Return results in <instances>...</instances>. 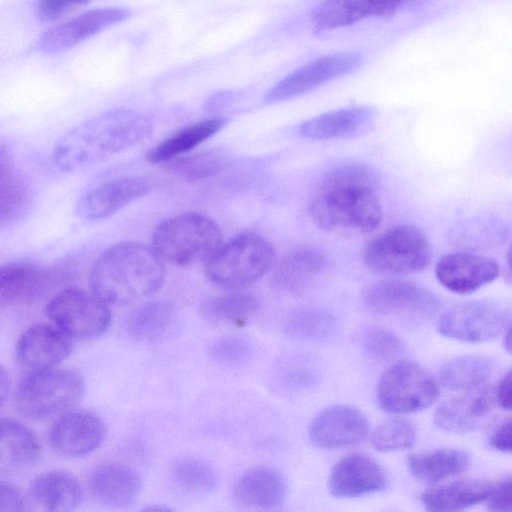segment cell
<instances>
[{"label": "cell", "instance_id": "cell-1", "mask_svg": "<svg viewBox=\"0 0 512 512\" xmlns=\"http://www.w3.org/2000/svg\"><path fill=\"white\" fill-rule=\"evenodd\" d=\"M313 222L339 236L375 231L383 217L381 182L376 171L360 162L337 165L315 185L308 203Z\"/></svg>", "mask_w": 512, "mask_h": 512}, {"label": "cell", "instance_id": "cell-2", "mask_svg": "<svg viewBox=\"0 0 512 512\" xmlns=\"http://www.w3.org/2000/svg\"><path fill=\"white\" fill-rule=\"evenodd\" d=\"M151 124L131 110H113L75 126L56 143L53 162L62 172H73L121 152L146 136Z\"/></svg>", "mask_w": 512, "mask_h": 512}, {"label": "cell", "instance_id": "cell-3", "mask_svg": "<svg viewBox=\"0 0 512 512\" xmlns=\"http://www.w3.org/2000/svg\"><path fill=\"white\" fill-rule=\"evenodd\" d=\"M163 260L142 243L122 242L103 251L90 273L91 291L105 303L125 304L156 292L163 284Z\"/></svg>", "mask_w": 512, "mask_h": 512}, {"label": "cell", "instance_id": "cell-4", "mask_svg": "<svg viewBox=\"0 0 512 512\" xmlns=\"http://www.w3.org/2000/svg\"><path fill=\"white\" fill-rule=\"evenodd\" d=\"M221 244L218 225L198 213L166 219L152 235V248L160 258L179 266L205 263Z\"/></svg>", "mask_w": 512, "mask_h": 512}, {"label": "cell", "instance_id": "cell-5", "mask_svg": "<svg viewBox=\"0 0 512 512\" xmlns=\"http://www.w3.org/2000/svg\"><path fill=\"white\" fill-rule=\"evenodd\" d=\"M84 393V381L74 370L57 367L27 371L15 391L17 410L45 419L73 407Z\"/></svg>", "mask_w": 512, "mask_h": 512}, {"label": "cell", "instance_id": "cell-6", "mask_svg": "<svg viewBox=\"0 0 512 512\" xmlns=\"http://www.w3.org/2000/svg\"><path fill=\"white\" fill-rule=\"evenodd\" d=\"M273 261V247L265 238L244 233L221 244L205 262V272L213 283L239 289L260 279Z\"/></svg>", "mask_w": 512, "mask_h": 512}, {"label": "cell", "instance_id": "cell-7", "mask_svg": "<svg viewBox=\"0 0 512 512\" xmlns=\"http://www.w3.org/2000/svg\"><path fill=\"white\" fill-rule=\"evenodd\" d=\"M432 250L425 234L417 227L400 224L372 238L364 247L363 261L377 274L403 275L424 270Z\"/></svg>", "mask_w": 512, "mask_h": 512}, {"label": "cell", "instance_id": "cell-8", "mask_svg": "<svg viewBox=\"0 0 512 512\" xmlns=\"http://www.w3.org/2000/svg\"><path fill=\"white\" fill-rule=\"evenodd\" d=\"M438 395L439 388L434 377L419 364L409 361L398 362L387 369L377 387L380 407L393 414L426 409Z\"/></svg>", "mask_w": 512, "mask_h": 512}, {"label": "cell", "instance_id": "cell-9", "mask_svg": "<svg viewBox=\"0 0 512 512\" xmlns=\"http://www.w3.org/2000/svg\"><path fill=\"white\" fill-rule=\"evenodd\" d=\"M45 312L55 326L76 339L98 337L111 323L108 304L92 291L76 287L57 292L47 303Z\"/></svg>", "mask_w": 512, "mask_h": 512}, {"label": "cell", "instance_id": "cell-10", "mask_svg": "<svg viewBox=\"0 0 512 512\" xmlns=\"http://www.w3.org/2000/svg\"><path fill=\"white\" fill-rule=\"evenodd\" d=\"M362 301L377 314L409 320L428 319L439 309V300L431 291L400 279L369 285L363 291Z\"/></svg>", "mask_w": 512, "mask_h": 512}, {"label": "cell", "instance_id": "cell-11", "mask_svg": "<svg viewBox=\"0 0 512 512\" xmlns=\"http://www.w3.org/2000/svg\"><path fill=\"white\" fill-rule=\"evenodd\" d=\"M364 61L358 52H338L316 58L297 68L274 85L265 95V103H278L310 93L335 79L349 75Z\"/></svg>", "mask_w": 512, "mask_h": 512}, {"label": "cell", "instance_id": "cell-12", "mask_svg": "<svg viewBox=\"0 0 512 512\" xmlns=\"http://www.w3.org/2000/svg\"><path fill=\"white\" fill-rule=\"evenodd\" d=\"M508 321V312L488 300L457 304L447 310L437 323L438 332L448 338L478 343L498 336Z\"/></svg>", "mask_w": 512, "mask_h": 512}, {"label": "cell", "instance_id": "cell-13", "mask_svg": "<svg viewBox=\"0 0 512 512\" xmlns=\"http://www.w3.org/2000/svg\"><path fill=\"white\" fill-rule=\"evenodd\" d=\"M105 437L106 427L101 418L80 410L64 412L53 423L48 436L52 450L68 458L90 454Z\"/></svg>", "mask_w": 512, "mask_h": 512}, {"label": "cell", "instance_id": "cell-14", "mask_svg": "<svg viewBox=\"0 0 512 512\" xmlns=\"http://www.w3.org/2000/svg\"><path fill=\"white\" fill-rule=\"evenodd\" d=\"M419 0H325L312 15L315 33L338 30L367 19L391 17Z\"/></svg>", "mask_w": 512, "mask_h": 512}, {"label": "cell", "instance_id": "cell-15", "mask_svg": "<svg viewBox=\"0 0 512 512\" xmlns=\"http://www.w3.org/2000/svg\"><path fill=\"white\" fill-rule=\"evenodd\" d=\"M131 11L124 7H106L87 11L49 29L39 48L47 54L67 50L108 27L127 20Z\"/></svg>", "mask_w": 512, "mask_h": 512}, {"label": "cell", "instance_id": "cell-16", "mask_svg": "<svg viewBox=\"0 0 512 512\" xmlns=\"http://www.w3.org/2000/svg\"><path fill=\"white\" fill-rule=\"evenodd\" d=\"M365 415L350 405H334L321 411L312 421L309 437L319 447L338 449L360 443L368 433Z\"/></svg>", "mask_w": 512, "mask_h": 512}, {"label": "cell", "instance_id": "cell-17", "mask_svg": "<svg viewBox=\"0 0 512 512\" xmlns=\"http://www.w3.org/2000/svg\"><path fill=\"white\" fill-rule=\"evenodd\" d=\"M435 275L449 291L469 294L494 281L499 275V265L487 256L453 252L437 262Z\"/></svg>", "mask_w": 512, "mask_h": 512}, {"label": "cell", "instance_id": "cell-18", "mask_svg": "<svg viewBox=\"0 0 512 512\" xmlns=\"http://www.w3.org/2000/svg\"><path fill=\"white\" fill-rule=\"evenodd\" d=\"M151 183L144 177L111 179L87 190L76 204V214L84 220L109 217L130 202L147 194Z\"/></svg>", "mask_w": 512, "mask_h": 512}, {"label": "cell", "instance_id": "cell-19", "mask_svg": "<svg viewBox=\"0 0 512 512\" xmlns=\"http://www.w3.org/2000/svg\"><path fill=\"white\" fill-rule=\"evenodd\" d=\"M72 338L54 324H36L16 344L18 363L27 371L56 367L72 351Z\"/></svg>", "mask_w": 512, "mask_h": 512}, {"label": "cell", "instance_id": "cell-20", "mask_svg": "<svg viewBox=\"0 0 512 512\" xmlns=\"http://www.w3.org/2000/svg\"><path fill=\"white\" fill-rule=\"evenodd\" d=\"M386 484L387 478L382 467L363 453H352L339 460L328 480L331 494L340 498L379 492Z\"/></svg>", "mask_w": 512, "mask_h": 512}, {"label": "cell", "instance_id": "cell-21", "mask_svg": "<svg viewBox=\"0 0 512 512\" xmlns=\"http://www.w3.org/2000/svg\"><path fill=\"white\" fill-rule=\"evenodd\" d=\"M494 399L495 396L488 389L451 398L437 408L434 423L447 432L476 431L492 421Z\"/></svg>", "mask_w": 512, "mask_h": 512}, {"label": "cell", "instance_id": "cell-22", "mask_svg": "<svg viewBox=\"0 0 512 512\" xmlns=\"http://www.w3.org/2000/svg\"><path fill=\"white\" fill-rule=\"evenodd\" d=\"M376 118L371 106H351L326 112L303 121L298 134L311 140L344 139L366 132Z\"/></svg>", "mask_w": 512, "mask_h": 512}, {"label": "cell", "instance_id": "cell-23", "mask_svg": "<svg viewBox=\"0 0 512 512\" xmlns=\"http://www.w3.org/2000/svg\"><path fill=\"white\" fill-rule=\"evenodd\" d=\"M26 499V509L60 512L75 509L82 499V487L75 476L62 470L36 476Z\"/></svg>", "mask_w": 512, "mask_h": 512}, {"label": "cell", "instance_id": "cell-24", "mask_svg": "<svg viewBox=\"0 0 512 512\" xmlns=\"http://www.w3.org/2000/svg\"><path fill=\"white\" fill-rule=\"evenodd\" d=\"M328 258L320 249L305 247L283 257L272 272L275 288L286 293H299L311 287L327 270Z\"/></svg>", "mask_w": 512, "mask_h": 512}, {"label": "cell", "instance_id": "cell-25", "mask_svg": "<svg viewBox=\"0 0 512 512\" xmlns=\"http://www.w3.org/2000/svg\"><path fill=\"white\" fill-rule=\"evenodd\" d=\"M53 281L52 273L28 260L0 264V304H20L41 296Z\"/></svg>", "mask_w": 512, "mask_h": 512}, {"label": "cell", "instance_id": "cell-26", "mask_svg": "<svg viewBox=\"0 0 512 512\" xmlns=\"http://www.w3.org/2000/svg\"><path fill=\"white\" fill-rule=\"evenodd\" d=\"M88 483L91 493L101 503L116 508L134 503L142 488L138 474L119 463L96 467L91 472Z\"/></svg>", "mask_w": 512, "mask_h": 512}, {"label": "cell", "instance_id": "cell-27", "mask_svg": "<svg viewBox=\"0 0 512 512\" xmlns=\"http://www.w3.org/2000/svg\"><path fill=\"white\" fill-rule=\"evenodd\" d=\"M287 485L283 475L273 468L257 467L242 474L235 486L236 501L244 507L270 510L285 499Z\"/></svg>", "mask_w": 512, "mask_h": 512}, {"label": "cell", "instance_id": "cell-28", "mask_svg": "<svg viewBox=\"0 0 512 512\" xmlns=\"http://www.w3.org/2000/svg\"><path fill=\"white\" fill-rule=\"evenodd\" d=\"M40 449L39 440L29 427L14 419H0V474L27 470L38 459Z\"/></svg>", "mask_w": 512, "mask_h": 512}, {"label": "cell", "instance_id": "cell-29", "mask_svg": "<svg viewBox=\"0 0 512 512\" xmlns=\"http://www.w3.org/2000/svg\"><path fill=\"white\" fill-rule=\"evenodd\" d=\"M493 482L460 480L425 492L422 501L431 511L461 510L486 501Z\"/></svg>", "mask_w": 512, "mask_h": 512}, {"label": "cell", "instance_id": "cell-30", "mask_svg": "<svg viewBox=\"0 0 512 512\" xmlns=\"http://www.w3.org/2000/svg\"><path fill=\"white\" fill-rule=\"evenodd\" d=\"M407 463L415 478L436 483L465 471L470 464V457L458 449H434L410 455Z\"/></svg>", "mask_w": 512, "mask_h": 512}, {"label": "cell", "instance_id": "cell-31", "mask_svg": "<svg viewBox=\"0 0 512 512\" xmlns=\"http://www.w3.org/2000/svg\"><path fill=\"white\" fill-rule=\"evenodd\" d=\"M258 307V301L252 294L236 291L207 299L202 312L214 324L239 328L252 320Z\"/></svg>", "mask_w": 512, "mask_h": 512}, {"label": "cell", "instance_id": "cell-32", "mask_svg": "<svg viewBox=\"0 0 512 512\" xmlns=\"http://www.w3.org/2000/svg\"><path fill=\"white\" fill-rule=\"evenodd\" d=\"M226 123L227 119L218 117L187 126L151 149L147 159L152 163H160L178 157L216 134Z\"/></svg>", "mask_w": 512, "mask_h": 512}, {"label": "cell", "instance_id": "cell-33", "mask_svg": "<svg viewBox=\"0 0 512 512\" xmlns=\"http://www.w3.org/2000/svg\"><path fill=\"white\" fill-rule=\"evenodd\" d=\"M176 317L174 307L165 301H153L135 309L128 318L129 335L142 342L162 339L172 328Z\"/></svg>", "mask_w": 512, "mask_h": 512}, {"label": "cell", "instance_id": "cell-34", "mask_svg": "<svg viewBox=\"0 0 512 512\" xmlns=\"http://www.w3.org/2000/svg\"><path fill=\"white\" fill-rule=\"evenodd\" d=\"M492 362L481 355H463L447 361L439 375L444 387L469 391L485 383L492 373Z\"/></svg>", "mask_w": 512, "mask_h": 512}, {"label": "cell", "instance_id": "cell-35", "mask_svg": "<svg viewBox=\"0 0 512 512\" xmlns=\"http://www.w3.org/2000/svg\"><path fill=\"white\" fill-rule=\"evenodd\" d=\"M335 317L322 308L307 307L291 313L285 321V332L296 339L318 341L336 330Z\"/></svg>", "mask_w": 512, "mask_h": 512}, {"label": "cell", "instance_id": "cell-36", "mask_svg": "<svg viewBox=\"0 0 512 512\" xmlns=\"http://www.w3.org/2000/svg\"><path fill=\"white\" fill-rule=\"evenodd\" d=\"M166 168L187 180H200L225 170L230 157L220 150H206L166 161Z\"/></svg>", "mask_w": 512, "mask_h": 512}, {"label": "cell", "instance_id": "cell-37", "mask_svg": "<svg viewBox=\"0 0 512 512\" xmlns=\"http://www.w3.org/2000/svg\"><path fill=\"white\" fill-rule=\"evenodd\" d=\"M174 482L184 491L204 495L211 493L218 485V475L214 468L198 458H183L172 467Z\"/></svg>", "mask_w": 512, "mask_h": 512}, {"label": "cell", "instance_id": "cell-38", "mask_svg": "<svg viewBox=\"0 0 512 512\" xmlns=\"http://www.w3.org/2000/svg\"><path fill=\"white\" fill-rule=\"evenodd\" d=\"M31 194L27 184L10 170L0 176V228L23 217L29 209Z\"/></svg>", "mask_w": 512, "mask_h": 512}, {"label": "cell", "instance_id": "cell-39", "mask_svg": "<svg viewBox=\"0 0 512 512\" xmlns=\"http://www.w3.org/2000/svg\"><path fill=\"white\" fill-rule=\"evenodd\" d=\"M415 426L402 418L389 419L380 424L371 435L373 447L381 452L404 450L416 442Z\"/></svg>", "mask_w": 512, "mask_h": 512}, {"label": "cell", "instance_id": "cell-40", "mask_svg": "<svg viewBox=\"0 0 512 512\" xmlns=\"http://www.w3.org/2000/svg\"><path fill=\"white\" fill-rule=\"evenodd\" d=\"M361 343L367 355L377 361L393 360L405 352L402 339L385 327H368L362 333Z\"/></svg>", "mask_w": 512, "mask_h": 512}, {"label": "cell", "instance_id": "cell-41", "mask_svg": "<svg viewBox=\"0 0 512 512\" xmlns=\"http://www.w3.org/2000/svg\"><path fill=\"white\" fill-rule=\"evenodd\" d=\"M211 358L225 366H238L252 355L250 342L239 336H227L216 340L210 348Z\"/></svg>", "mask_w": 512, "mask_h": 512}, {"label": "cell", "instance_id": "cell-42", "mask_svg": "<svg viewBox=\"0 0 512 512\" xmlns=\"http://www.w3.org/2000/svg\"><path fill=\"white\" fill-rule=\"evenodd\" d=\"M275 380L281 389L297 391L310 384L312 373L306 362L300 359H289L279 365Z\"/></svg>", "mask_w": 512, "mask_h": 512}, {"label": "cell", "instance_id": "cell-43", "mask_svg": "<svg viewBox=\"0 0 512 512\" xmlns=\"http://www.w3.org/2000/svg\"><path fill=\"white\" fill-rule=\"evenodd\" d=\"M89 2L90 0H38L36 12L41 21L52 22Z\"/></svg>", "mask_w": 512, "mask_h": 512}, {"label": "cell", "instance_id": "cell-44", "mask_svg": "<svg viewBox=\"0 0 512 512\" xmlns=\"http://www.w3.org/2000/svg\"><path fill=\"white\" fill-rule=\"evenodd\" d=\"M487 501L489 509L493 511H510L511 478L507 477L493 483Z\"/></svg>", "mask_w": 512, "mask_h": 512}, {"label": "cell", "instance_id": "cell-45", "mask_svg": "<svg viewBox=\"0 0 512 512\" xmlns=\"http://www.w3.org/2000/svg\"><path fill=\"white\" fill-rule=\"evenodd\" d=\"M26 509V499L12 484L0 481V511H22Z\"/></svg>", "mask_w": 512, "mask_h": 512}, {"label": "cell", "instance_id": "cell-46", "mask_svg": "<svg viewBox=\"0 0 512 512\" xmlns=\"http://www.w3.org/2000/svg\"><path fill=\"white\" fill-rule=\"evenodd\" d=\"M241 97L240 91L225 90L212 95L205 103L204 109L214 113L233 105Z\"/></svg>", "mask_w": 512, "mask_h": 512}, {"label": "cell", "instance_id": "cell-47", "mask_svg": "<svg viewBox=\"0 0 512 512\" xmlns=\"http://www.w3.org/2000/svg\"><path fill=\"white\" fill-rule=\"evenodd\" d=\"M490 445L504 453L511 451V420L508 418L501 423L490 437Z\"/></svg>", "mask_w": 512, "mask_h": 512}, {"label": "cell", "instance_id": "cell-48", "mask_svg": "<svg viewBox=\"0 0 512 512\" xmlns=\"http://www.w3.org/2000/svg\"><path fill=\"white\" fill-rule=\"evenodd\" d=\"M495 400L505 410L511 408V373L508 371L500 380L495 394Z\"/></svg>", "mask_w": 512, "mask_h": 512}, {"label": "cell", "instance_id": "cell-49", "mask_svg": "<svg viewBox=\"0 0 512 512\" xmlns=\"http://www.w3.org/2000/svg\"><path fill=\"white\" fill-rule=\"evenodd\" d=\"M10 389V380L6 370L0 365V408L6 401Z\"/></svg>", "mask_w": 512, "mask_h": 512}, {"label": "cell", "instance_id": "cell-50", "mask_svg": "<svg viewBox=\"0 0 512 512\" xmlns=\"http://www.w3.org/2000/svg\"><path fill=\"white\" fill-rule=\"evenodd\" d=\"M10 155L8 150L0 146V176L9 171Z\"/></svg>", "mask_w": 512, "mask_h": 512}, {"label": "cell", "instance_id": "cell-51", "mask_svg": "<svg viewBox=\"0 0 512 512\" xmlns=\"http://www.w3.org/2000/svg\"><path fill=\"white\" fill-rule=\"evenodd\" d=\"M505 338H506V340L504 339V345H505V347H506L507 351L509 352V351H510V346H511V344H510V332H509V330H508V331H507V333L505 334Z\"/></svg>", "mask_w": 512, "mask_h": 512}]
</instances>
